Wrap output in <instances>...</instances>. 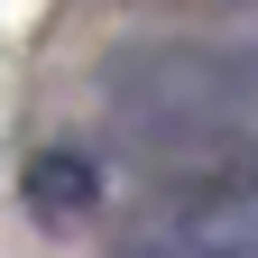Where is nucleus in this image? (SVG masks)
<instances>
[{"mask_svg": "<svg viewBox=\"0 0 258 258\" xmlns=\"http://www.w3.org/2000/svg\"><path fill=\"white\" fill-rule=\"evenodd\" d=\"M111 148L157 203L258 184V37H148L102 64Z\"/></svg>", "mask_w": 258, "mask_h": 258, "instance_id": "1", "label": "nucleus"}, {"mask_svg": "<svg viewBox=\"0 0 258 258\" xmlns=\"http://www.w3.org/2000/svg\"><path fill=\"white\" fill-rule=\"evenodd\" d=\"M28 203H37V212H55V221H74V212H92V203H102V175H92L74 148H64V157H37V166H28Z\"/></svg>", "mask_w": 258, "mask_h": 258, "instance_id": "2", "label": "nucleus"}, {"mask_svg": "<svg viewBox=\"0 0 258 258\" xmlns=\"http://www.w3.org/2000/svg\"><path fill=\"white\" fill-rule=\"evenodd\" d=\"M148 10H258V0H148Z\"/></svg>", "mask_w": 258, "mask_h": 258, "instance_id": "3", "label": "nucleus"}]
</instances>
